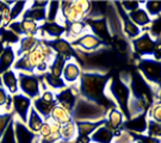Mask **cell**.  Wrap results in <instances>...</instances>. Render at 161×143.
Masks as SVG:
<instances>
[{
	"label": "cell",
	"instance_id": "32",
	"mask_svg": "<svg viewBox=\"0 0 161 143\" xmlns=\"http://www.w3.org/2000/svg\"><path fill=\"white\" fill-rule=\"evenodd\" d=\"M67 61H68L67 57L61 56V55H55L54 58L52 60L50 64H49V72L48 73L56 76V78H61L62 70H64V67Z\"/></svg>",
	"mask_w": 161,
	"mask_h": 143
},
{
	"label": "cell",
	"instance_id": "26",
	"mask_svg": "<svg viewBox=\"0 0 161 143\" xmlns=\"http://www.w3.org/2000/svg\"><path fill=\"white\" fill-rule=\"evenodd\" d=\"M60 137H61V142L64 143H72L76 141L78 130H76V125H75L74 120L61 125V128H60Z\"/></svg>",
	"mask_w": 161,
	"mask_h": 143
},
{
	"label": "cell",
	"instance_id": "2",
	"mask_svg": "<svg viewBox=\"0 0 161 143\" xmlns=\"http://www.w3.org/2000/svg\"><path fill=\"white\" fill-rule=\"evenodd\" d=\"M55 54L41 40L28 54L17 57L12 69L17 73H34L35 68L42 62H52Z\"/></svg>",
	"mask_w": 161,
	"mask_h": 143
},
{
	"label": "cell",
	"instance_id": "31",
	"mask_svg": "<svg viewBox=\"0 0 161 143\" xmlns=\"http://www.w3.org/2000/svg\"><path fill=\"white\" fill-rule=\"evenodd\" d=\"M43 123H44L43 117L31 106V109H30V111H29V116H28V120H26V123H25L26 126L29 128V130L32 131L34 134H37Z\"/></svg>",
	"mask_w": 161,
	"mask_h": 143
},
{
	"label": "cell",
	"instance_id": "46",
	"mask_svg": "<svg viewBox=\"0 0 161 143\" xmlns=\"http://www.w3.org/2000/svg\"><path fill=\"white\" fill-rule=\"evenodd\" d=\"M121 7L123 8V11L125 13H130V12H134L138 10L141 7V1H122L119 3Z\"/></svg>",
	"mask_w": 161,
	"mask_h": 143
},
{
	"label": "cell",
	"instance_id": "27",
	"mask_svg": "<svg viewBox=\"0 0 161 143\" xmlns=\"http://www.w3.org/2000/svg\"><path fill=\"white\" fill-rule=\"evenodd\" d=\"M20 19H29L35 23L43 24L47 20V7L35 8V7H29L28 5V8L25 10Z\"/></svg>",
	"mask_w": 161,
	"mask_h": 143
},
{
	"label": "cell",
	"instance_id": "22",
	"mask_svg": "<svg viewBox=\"0 0 161 143\" xmlns=\"http://www.w3.org/2000/svg\"><path fill=\"white\" fill-rule=\"evenodd\" d=\"M127 14L132 23L135 24L136 26H138L142 31H147V29H148V26H149L150 23H152V20H153V19L146 13V11L142 8V6H141L138 10H136V11L127 13Z\"/></svg>",
	"mask_w": 161,
	"mask_h": 143
},
{
	"label": "cell",
	"instance_id": "13",
	"mask_svg": "<svg viewBox=\"0 0 161 143\" xmlns=\"http://www.w3.org/2000/svg\"><path fill=\"white\" fill-rule=\"evenodd\" d=\"M78 98H79V91H78L76 84L67 86L66 88L55 93L56 104H58L60 106H62L64 109H66L70 113H72V111L74 109Z\"/></svg>",
	"mask_w": 161,
	"mask_h": 143
},
{
	"label": "cell",
	"instance_id": "23",
	"mask_svg": "<svg viewBox=\"0 0 161 143\" xmlns=\"http://www.w3.org/2000/svg\"><path fill=\"white\" fill-rule=\"evenodd\" d=\"M105 123L103 120H82V122H75L76 130H78V137H90L92 132Z\"/></svg>",
	"mask_w": 161,
	"mask_h": 143
},
{
	"label": "cell",
	"instance_id": "17",
	"mask_svg": "<svg viewBox=\"0 0 161 143\" xmlns=\"http://www.w3.org/2000/svg\"><path fill=\"white\" fill-rule=\"evenodd\" d=\"M13 128H14V135H16V142L17 143H41L42 140L38 137L37 134L30 131L29 128L25 123H22L17 118L13 119Z\"/></svg>",
	"mask_w": 161,
	"mask_h": 143
},
{
	"label": "cell",
	"instance_id": "8",
	"mask_svg": "<svg viewBox=\"0 0 161 143\" xmlns=\"http://www.w3.org/2000/svg\"><path fill=\"white\" fill-rule=\"evenodd\" d=\"M18 86L19 93L30 98L31 100L40 97L41 79L34 73H18Z\"/></svg>",
	"mask_w": 161,
	"mask_h": 143
},
{
	"label": "cell",
	"instance_id": "21",
	"mask_svg": "<svg viewBox=\"0 0 161 143\" xmlns=\"http://www.w3.org/2000/svg\"><path fill=\"white\" fill-rule=\"evenodd\" d=\"M125 120V117L119 109L117 107H111L108 111V114L105 117V124L109 126L112 131L119 130L123 126V123Z\"/></svg>",
	"mask_w": 161,
	"mask_h": 143
},
{
	"label": "cell",
	"instance_id": "1",
	"mask_svg": "<svg viewBox=\"0 0 161 143\" xmlns=\"http://www.w3.org/2000/svg\"><path fill=\"white\" fill-rule=\"evenodd\" d=\"M110 76L104 72H82L76 84L79 96L106 107H116L106 94Z\"/></svg>",
	"mask_w": 161,
	"mask_h": 143
},
{
	"label": "cell",
	"instance_id": "49",
	"mask_svg": "<svg viewBox=\"0 0 161 143\" xmlns=\"http://www.w3.org/2000/svg\"><path fill=\"white\" fill-rule=\"evenodd\" d=\"M5 7V3L4 1H0V12H1V10Z\"/></svg>",
	"mask_w": 161,
	"mask_h": 143
},
{
	"label": "cell",
	"instance_id": "12",
	"mask_svg": "<svg viewBox=\"0 0 161 143\" xmlns=\"http://www.w3.org/2000/svg\"><path fill=\"white\" fill-rule=\"evenodd\" d=\"M47 46L52 49L55 55H61V56L67 57L68 60L70 58H74V60H78L79 57V52L73 48V46L70 44V42L67 41L64 37H61V38H55V40H50V41H43Z\"/></svg>",
	"mask_w": 161,
	"mask_h": 143
},
{
	"label": "cell",
	"instance_id": "38",
	"mask_svg": "<svg viewBox=\"0 0 161 143\" xmlns=\"http://www.w3.org/2000/svg\"><path fill=\"white\" fill-rule=\"evenodd\" d=\"M29 1H14V4L10 7L11 8V18L12 22L13 20H18L20 19L25 10L28 8Z\"/></svg>",
	"mask_w": 161,
	"mask_h": 143
},
{
	"label": "cell",
	"instance_id": "35",
	"mask_svg": "<svg viewBox=\"0 0 161 143\" xmlns=\"http://www.w3.org/2000/svg\"><path fill=\"white\" fill-rule=\"evenodd\" d=\"M19 20H20V24H22V29H23V36L38 37L41 24L35 23V22L29 20V19H19Z\"/></svg>",
	"mask_w": 161,
	"mask_h": 143
},
{
	"label": "cell",
	"instance_id": "16",
	"mask_svg": "<svg viewBox=\"0 0 161 143\" xmlns=\"http://www.w3.org/2000/svg\"><path fill=\"white\" fill-rule=\"evenodd\" d=\"M81 74H82V67H81V64L78 62V60L70 58L64 64L61 78H62V80L64 81L66 85L70 86L78 84Z\"/></svg>",
	"mask_w": 161,
	"mask_h": 143
},
{
	"label": "cell",
	"instance_id": "19",
	"mask_svg": "<svg viewBox=\"0 0 161 143\" xmlns=\"http://www.w3.org/2000/svg\"><path fill=\"white\" fill-rule=\"evenodd\" d=\"M16 60H17V55H16L14 47L5 46L3 52L0 54V75L12 69Z\"/></svg>",
	"mask_w": 161,
	"mask_h": 143
},
{
	"label": "cell",
	"instance_id": "28",
	"mask_svg": "<svg viewBox=\"0 0 161 143\" xmlns=\"http://www.w3.org/2000/svg\"><path fill=\"white\" fill-rule=\"evenodd\" d=\"M40 41L41 40L38 37H28V36H23V37L20 38V41H19V43L17 44V47L14 48L17 57H20V56H23V55H25V54H28Z\"/></svg>",
	"mask_w": 161,
	"mask_h": 143
},
{
	"label": "cell",
	"instance_id": "25",
	"mask_svg": "<svg viewBox=\"0 0 161 143\" xmlns=\"http://www.w3.org/2000/svg\"><path fill=\"white\" fill-rule=\"evenodd\" d=\"M49 120H52L54 123H58V125H64L66 123L72 122L73 118H72L70 112H68L62 106H60L58 104H55L52 110V112H50V116H49Z\"/></svg>",
	"mask_w": 161,
	"mask_h": 143
},
{
	"label": "cell",
	"instance_id": "45",
	"mask_svg": "<svg viewBox=\"0 0 161 143\" xmlns=\"http://www.w3.org/2000/svg\"><path fill=\"white\" fill-rule=\"evenodd\" d=\"M0 16H1V26H3V28H7V26L12 23L11 8L7 5H5V7L0 12Z\"/></svg>",
	"mask_w": 161,
	"mask_h": 143
},
{
	"label": "cell",
	"instance_id": "29",
	"mask_svg": "<svg viewBox=\"0 0 161 143\" xmlns=\"http://www.w3.org/2000/svg\"><path fill=\"white\" fill-rule=\"evenodd\" d=\"M40 78H41V80L43 81V84L46 85L47 88L53 92H55V93L67 87V85L64 84V81L62 80V78H56V76L49 74V73L42 75Z\"/></svg>",
	"mask_w": 161,
	"mask_h": 143
},
{
	"label": "cell",
	"instance_id": "41",
	"mask_svg": "<svg viewBox=\"0 0 161 143\" xmlns=\"http://www.w3.org/2000/svg\"><path fill=\"white\" fill-rule=\"evenodd\" d=\"M14 119V116L12 112H5V111H0V138L4 135L7 126L11 124Z\"/></svg>",
	"mask_w": 161,
	"mask_h": 143
},
{
	"label": "cell",
	"instance_id": "34",
	"mask_svg": "<svg viewBox=\"0 0 161 143\" xmlns=\"http://www.w3.org/2000/svg\"><path fill=\"white\" fill-rule=\"evenodd\" d=\"M141 5L146 13L152 19L161 17V1H141Z\"/></svg>",
	"mask_w": 161,
	"mask_h": 143
},
{
	"label": "cell",
	"instance_id": "18",
	"mask_svg": "<svg viewBox=\"0 0 161 143\" xmlns=\"http://www.w3.org/2000/svg\"><path fill=\"white\" fill-rule=\"evenodd\" d=\"M1 85L8 92L10 96L19 93V86H18V73L13 69H10L1 74Z\"/></svg>",
	"mask_w": 161,
	"mask_h": 143
},
{
	"label": "cell",
	"instance_id": "3",
	"mask_svg": "<svg viewBox=\"0 0 161 143\" xmlns=\"http://www.w3.org/2000/svg\"><path fill=\"white\" fill-rule=\"evenodd\" d=\"M111 109V107H110ZM109 107L93 103L85 98L79 96L73 111L72 118L74 122H82V120H103L108 114Z\"/></svg>",
	"mask_w": 161,
	"mask_h": 143
},
{
	"label": "cell",
	"instance_id": "33",
	"mask_svg": "<svg viewBox=\"0 0 161 143\" xmlns=\"http://www.w3.org/2000/svg\"><path fill=\"white\" fill-rule=\"evenodd\" d=\"M22 37H19L16 35L13 31H11L8 28H3L0 26V41L5 44V46H11V47H17Z\"/></svg>",
	"mask_w": 161,
	"mask_h": 143
},
{
	"label": "cell",
	"instance_id": "36",
	"mask_svg": "<svg viewBox=\"0 0 161 143\" xmlns=\"http://www.w3.org/2000/svg\"><path fill=\"white\" fill-rule=\"evenodd\" d=\"M60 20V1H49L47 6L46 22H58Z\"/></svg>",
	"mask_w": 161,
	"mask_h": 143
},
{
	"label": "cell",
	"instance_id": "50",
	"mask_svg": "<svg viewBox=\"0 0 161 143\" xmlns=\"http://www.w3.org/2000/svg\"><path fill=\"white\" fill-rule=\"evenodd\" d=\"M0 26H1V16H0Z\"/></svg>",
	"mask_w": 161,
	"mask_h": 143
},
{
	"label": "cell",
	"instance_id": "9",
	"mask_svg": "<svg viewBox=\"0 0 161 143\" xmlns=\"http://www.w3.org/2000/svg\"><path fill=\"white\" fill-rule=\"evenodd\" d=\"M70 44L78 52H86V54H92V52H96L98 50H102L106 47V44L103 41H100L98 37L91 34L90 31L81 35L80 37H78L76 40L72 41Z\"/></svg>",
	"mask_w": 161,
	"mask_h": 143
},
{
	"label": "cell",
	"instance_id": "15",
	"mask_svg": "<svg viewBox=\"0 0 161 143\" xmlns=\"http://www.w3.org/2000/svg\"><path fill=\"white\" fill-rule=\"evenodd\" d=\"M147 124H148V116L146 112V113H141L129 119H125L122 129L131 134H135L137 136H144L146 130H147Z\"/></svg>",
	"mask_w": 161,
	"mask_h": 143
},
{
	"label": "cell",
	"instance_id": "4",
	"mask_svg": "<svg viewBox=\"0 0 161 143\" xmlns=\"http://www.w3.org/2000/svg\"><path fill=\"white\" fill-rule=\"evenodd\" d=\"M91 10V1H60L58 23L67 25L85 20Z\"/></svg>",
	"mask_w": 161,
	"mask_h": 143
},
{
	"label": "cell",
	"instance_id": "24",
	"mask_svg": "<svg viewBox=\"0 0 161 143\" xmlns=\"http://www.w3.org/2000/svg\"><path fill=\"white\" fill-rule=\"evenodd\" d=\"M66 28V34H64V38L69 42L76 40L78 37H80L81 35H84L85 32L88 31L86 25V22H75V23H70L64 25Z\"/></svg>",
	"mask_w": 161,
	"mask_h": 143
},
{
	"label": "cell",
	"instance_id": "6",
	"mask_svg": "<svg viewBox=\"0 0 161 143\" xmlns=\"http://www.w3.org/2000/svg\"><path fill=\"white\" fill-rule=\"evenodd\" d=\"M137 70L140 75L147 81L150 86L154 88H160V80H161V63L160 61H156L153 57H146L140 58L136 61Z\"/></svg>",
	"mask_w": 161,
	"mask_h": 143
},
{
	"label": "cell",
	"instance_id": "5",
	"mask_svg": "<svg viewBox=\"0 0 161 143\" xmlns=\"http://www.w3.org/2000/svg\"><path fill=\"white\" fill-rule=\"evenodd\" d=\"M106 94L116 107L123 112L127 119V107L130 99V88L127 82L122 80L119 76H110Z\"/></svg>",
	"mask_w": 161,
	"mask_h": 143
},
{
	"label": "cell",
	"instance_id": "7",
	"mask_svg": "<svg viewBox=\"0 0 161 143\" xmlns=\"http://www.w3.org/2000/svg\"><path fill=\"white\" fill-rule=\"evenodd\" d=\"M155 41L149 36L147 31H143L135 40L130 41V48H131L132 55L137 56V58H146V57L154 56V48H155Z\"/></svg>",
	"mask_w": 161,
	"mask_h": 143
},
{
	"label": "cell",
	"instance_id": "39",
	"mask_svg": "<svg viewBox=\"0 0 161 143\" xmlns=\"http://www.w3.org/2000/svg\"><path fill=\"white\" fill-rule=\"evenodd\" d=\"M0 111L12 112V99L8 92L0 86Z\"/></svg>",
	"mask_w": 161,
	"mask_h": 143
},
{
	"label": "cell",
	"instance_id": "20",
	"mask_svg": "<svg viewBox=\"0 0 161 143\" xmlns=\"http://www.w3.org/2000/svg\"><path fill=\"white\" fill-rule=\"evenodd\" d=\"M115 138V131H112L105 123L97 128L90 136L91 143H112Z\"/></svg>",
	"mask_w": 161,
	"mask_h": 143
},
{
	"label": "cell",
	"instance_id": "14",
	"mask_svg": "<svg viewBox=\"0 0 161 143\" xmlns=\"http://www.w3.org/2000/svg\"><path fill=\"white\" fill-rule=\"evenodd\" d=\"M66 28L58 22H44L41 24L38 38L42 41H50L64 37Z\"/></svg>",
	"mask_w": 161,
	"mask_h": 143
},
{
	"label": "cell",
	"instance_id": "37",
	"mask_svg": "<svg viewBox=\"0 0 161 143\" xmlns=\"http://www.w3.org/2000/svg\"><path fill=\"white\" fill-rule=\"evenodd\" d=\"M136 136L137 135H135V134L119 129V130L115 131V138H114L112 143H135Z\"/></svg>",
	"mask_w": 161,
	"mask_h": 143
},
{
	"label": "cell",
	"instance_id": "11",
	"mask_svg": "<svg viewBox=\"0 0 161 143\" xmlns=\"http://www.w3.org/2000/svg\"><path fill=\"white\" fill-rule=\"evenodd\" d=\"M12 99V113L14 118L20 120L22 123H26L29 111L32 106V100L22 93H17L11 96Z\"/></svg>",
	"mask_w": 161,
	"mask_h": 143
},
{
	"label": "cell",
	"instance_id": "10",
	"mask_svg": "<svg viewBox=\"0 0 161 143\" xmlns=\"http://www.w3.org/2000/svg\"><path fill=\"white\" fill-rule=\"evenodd\" d=\"M88 31L100 41H103L105 44H108L112 40V35L110 31L109 22L105 17H93L85 19Z\"/></svg>",
	"mask_w": 161,
	"mask_h": 143
},
{
	"label": "cell",
	"instance_id": "43",
	"mask_svg": "<svg viewBox=\"0 0 161 143\" xmlns=\"http://www.w3.org/2000/svg\"><path fill=\"white\" fill-rule=\"evenodd\" d=\"M147 32L153 40H158L161 37V17L152 20L150 25L147 29Z\"/></svg>",
	"mask_w": 161,
	"mask_h": 143
},
{
	"label": "cell",
	"instance_id": "44",
	"mask_svg": "<svg viewBox=\"0 0 161 143\" xmlns=\"http://www.w3.org/2000/svg\"><path fill=\"white\" fill-rule=\"evenodd\" d=\"M0 143H17L16 142V135H14V128H13V122L7 126L4 135L0 138Z\"/></svg>",
	"mask_w": 161,
	"mask_h": 143
},
{
	"label": "cell",
	"instance_id": "40",
	"mask_svg": "<svg viewBox=\"0 0 161 143\" xmlns=\"http://www.w3.org/2000/svg\"><path fill=\"white\" fill-rule=\"evenodd\" d=\"M148 119L154 120L156 123H161V103L160 100H156L149 106L147 111Z\"/></svg>",
	"mask_w": 161,
	"mask_h": 143
},
{
	"label": "cell",
	"instance_id": "48",
	"mask_svg": "<svg viewBox=\"0 0 161 143\" xmlns=\"http://www.w3.org/2000/svg\"><path fill=\"white\" fill-rule=\"evenodd\" d=\"M4 48H5V44H4V43H3L1 41H0V54L3 52V50H4Z\"/></svg>",
	"mask_w": 161,
	"mask_h": 143
},
{
	"label": "cell",
	"instance_id": "47",
	"mask_svg": "<svg viewBox=\"0 0 161 143\" xmlns=\"http://www.w3.org/2000/svg\"><path fill=\"white\" fill-rule=\"evenodd\" d=\"M7 28L10 29L11 31H13L16 35H18L19 37H23V29H22V24H20V20H13Z\"/></svg>",
	"mask_w": 161,
	"mask_h": 143
},
{
	"label": "cell",
	"instance_id": "30",
	"mask_svg": "<svg viewBox=\"0 0 161 143\" xmlns=\"http://www.w3.org/2000/svg\"><path fill=\"white\" fill-rule=\"evenodd\" d=\"M55 104L56 103H48V102H44V100H42L40 97L32 99V107L43 117L44 120L49 119L50 112H52V110Z\"/></svg>",
	"mask_w": 161,
	"mask_h": 143
},
{
	"label": "cell",
	"instance_id": "42",
	"mask_svg": "<svg viewBox=\"0 0 161 143\" xmlns=\"http://www.w3.org/2000/svg\"><path fill=\"white\" fill-rule=\"evenodd\" d=\"M148 137L153 138H160L161 136V124L156 123L154 120L148 119V124H147V130H146V135Z\"/></svg>",
	"mask_w": 161,
	"mask_h": 143
},
{
	"label": "cell",
	"instance_id": "51",
	"mask_svg": "<svg viewBox=\"0 0 161 143\" xmlns=\"http://www.w3.org/2000/svg\"><path fill=\"white\" fill-rule=\"evenodd\" d=\"M75 142H76V141H75ZM60 143H64V142H60ZM72 143H74V142H72Z\"/></svg>",
	"mask_w": 161,
	"mask_h": 143
}]
</instances>
